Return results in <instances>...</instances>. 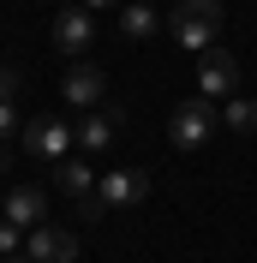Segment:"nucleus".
Listing matches in <instances>:
<instances>
[{
  "mask_svg": "<svg viewBox=\"0 0 257 263\" xmlns=\"http://www.w3.org/2000/svg\"><path fill=\"white\" fill-rule=\"evenodd\" d=\"M120 126H126V108H114V102H102L96 114H84L78 126H72V144H84L90 156H102V149L120 138Z\"/></svg>",
  "mask_w": 257,
  "mask_h": 263,
  "instance_id": "obj_7",
  "label": "nucleus"
},
{
  "mask_svg": "<svg viewBox=\"0 0 257 263\" xmlns=\"http://www.w3.org/2000/svg\"><path fill=\"white\" fill-rule=\"evenodd\" d=\"M12 132H24V120H18V108H12V102H0V144H6Z\"/></svg>",
  "mask_w": 257,
  "mask_h": 263,
  "instance_id": "obj_15",
  "label": "nucleus"
},
{
  "mask_svg": "<svg viewBox=\"0 0 257 263\" xmlns=\"http://www.w3.org/2000/svg\"><path fill=\"white\" fill-rule=\"evenodd\" d=\"M24 257H30V263H78V233L42 221V228L24 233Z\"/></svg>",
  "mask_w": 257,
  "mask_h": 263,
  "instance_id": "obj_8",
  "label": "nucleus"
},
{
  "mask_svg": "<svg viewBox=\"0 0 257 263\" xmlns=\"http://www.w3.org/2000/svg\"><path fill=\"white\" fill-rule=\"evenodd\" d=\"M54 192L72 197V203H90V197H96V174H90V162H84V156L54 162Z\"/></svg>",
  "mask_w": 257,
  "mask_h": 263,
  "instance_id": "obj_10",
  "label": "nucleus"
},
{
  "mask_svg": "<svg viewBox=\"0 0 257 263\" xmlns=\"http://www.w3.org/2000/svg\"><path fill=\"white\" fill-rule=\"evenodd\" d=\"M144 197H150V174H138V167H114V174L96 180V203L102 210H132Z\"/></svg>",
  "mask_w": 257,
  "mask_h": 263,
  "instance_id": "obj_5",
  "label": "nucleus"
},
{
  "mask_svg": "<svg viewBox=\"0 0 257 263\" xmlns=\"http://www.w3.org/2000/svg\"><path fill=\"white\" fill-rule=\"evenodd\" d=\"M24 149L30 156H42V162H66L72 156V126L66 120H48V114H36V120H24Z\"/></svg>",
  "mask_w": 257,
  "mask_h": 263,
  "instance_id": "obj_3",
  "label": "nucleus"
},
{
  "mask_svg": "<svg viewBox=\"0 0 257 263\" xmlns=\"http://www.w3.org/2000/svg\"><path fill=\"white\" fill-rule=\"evenodd\" d=\"M215 126H222V108L209 96H192V102H179L174 114H168V144L174 149H204L215 138Z\"/></svg>",
  "mask_w": 257,
  "mask_h": 263,
  "instance_id": "obj_2",
  "label": "nucleus"
},
{
  "mask_svg": "<svg viewBox=\"0 0 257 263\" xmlns=\"http://www.w3.org/2000/svg\"><path fill=\"white\" fill-rule=\"evenodd\" d=\"M156 24H161V12H156V6H144V0L120 12V36H126V42H144V36L156 30Z\"/></svg>",
  "mask_w": 257,
  "mask_h": 263,
  "instance_id": "obj_12",
  "label": "nucleus"
},
{
  "mask_svg": "<svg viewBox=\"0 0 257 263\" xmlns=\"http://www.w3.org/2000/svg\"><path fill=\"white\" fill-rule=\"evenodd\" d=\"M102 96H108V72H102L96 60H72V66H66V102H72V108L96 114Z\"/></svg>",
  "mask_w": 257,
  "mask_h": 263,
  "instance_id": "obj_6",
  "label": "nucleus"
},
{
  "mask_svg": "<svg viewBox=\"0 0 257 263\" xmlns=\"http://www.w3.org/2000/svg\"><path fill=\"white\" fill-rule=\"evenodd\" d=\"M12 96H18V66L0 60V102H12Z\"/></svg>",
  "mask_w": 257,
  "mask_h": 263,
  "instance_id": "obj_16",
  "label": "nucleus"
},
{
  "mask_svg": "<svg viewBox=\"0 0 257 263\" xmlns=\"http://www.w3.org/2000/svg\"><path fill=\"white\" fill-rule=\"evenodd\" d=\"M66 6H72V0H66Z\"/></svg>",
  "mask_w": 257,
  "mask_h": 263,
  "instance_id": "obj_20",
  "label": "nucleus"
},
{
  "mask_svg": "<svg viewBox=\"0 0 257 263\" xmlns=\"http://www.w3.org/2000/svg\"><path fill=\"white\" fill-rule=\"evenodd\" d=\"M84 12H114V6H120V0H78Z\"/></svg>",
  "mask_w": 257,
  "mask_h": 263,
  "instance_id": "obj_17",
  "label": "nucleus"
},
{
  "mask_svg": "<svg viewBox=\"0 0 257 263\" xmlns=\"http://www.w3.org/2000/svg\"><path fill=\"white\" fill-rule=\"evenodd\" d=\"M6 167H12V144H0V174H6Z\"/></svg>",
  "mask_w": 257,
  "mask_h": 263,
  "instance_id": "obj_18",
  "label": "nucleus"
},
{
  "mask_svg": "<svg viewBox=\"0 0 257 263\" xmlns=\"http://www.w3.org/2000/svg\"><path fill=\"white\" fill-rule=\"evenodd\" d=\"M161 24H168V36H174L186 54H209V48H222L227 12H222V0H179Z\"/></svg>",
  "mask_w": 257,
  "mask_h": 263,
  "instance_id": "obj_1",
  "label": "nucleus"
},
{
  "mask_svg": "<svg viewBox=\"0 0 257 263\" xmlns=\"http://www.w3.org/2000/svg\"><path fill=\"white\" fill-rule=\"evenodd\" d=\"M96 42V12H84V6H60L54 12V48L66 60H84V48Z\"/></svg>",
  "mask_w": 257,
  "mask_h": 263,
  "instance_id": "obj_4",
  "label": "nucleus"
},
{
  "mask_svg": "<svg viewBox=\"0 0 257 263\" xmlns=\"http://www.w3.org/2000/svg\"><path fill=\"white\" fill-rule=\"evenodd\" d=\"M6 221H18V228H42V215H48V192L42 185H18L12 197H6Z\"/></svg>",
  "mask_w": 257,
  "mask_h": 263,
  "instance_id": "obj_11",
  "label": "nucleus"
},
{
  "mask_svg": "<svg viewBox=\"0 0 257 263\" xmlns=\"http://www.w3.org/2000/svg\"><path fill=\"white\" fill-rule=\"evenodd\" d=\"M0 263H30V257H24V251H18V257H0Z\"/></svg>",
  "mask_w": 257,
  "mask_h": 263,
  "instance_id": "obj_19",
  "label": "nucleus"
},
{
  "mask_svg": "<svg viewBox=\"0 0 257 263\" xmlns=\"http://www.w3.org/2000/svg\"><path fill=\"white\" fill-rule=\"evenodd\" d=\"M18 251H24V228L0 215V257H18Z\"/></svg>",
  "mask_w": 257,
  "mask_h": 263,
  "instance_id": "obj_14",
  "label": "nucleus"
},
{
  "mask_svg": "<svg viewBox=\"0 0 257 263\" xmlns=\"http://www.w3.org/2000/svg\"><path fill=\"white\" fill-rule=\"evenodd\" d=\"M222 126H227V132H257V96H227Z\"/></svg>",
  "mask_w": 257,
  "mask_h": 263,
  "instance_id": "obj_13",
  "label": "nucleus"
},
{
  "mask_svg": "<svg viewBox=\"0 0 257 263\" xmlns=\"http://www.w3.org/2000/svg\"><path fill=\"white\" fill-rule=\"evenodd\" d=\"M197 84H204L209 102H215V96H240V60H233L227 48L197 54Z\"/></svg>",
  "mask_w": 257,
  "mask_h": 263,
  "instance_id": "obj_9",
  "label": "nucleus"
}]
</instances>
